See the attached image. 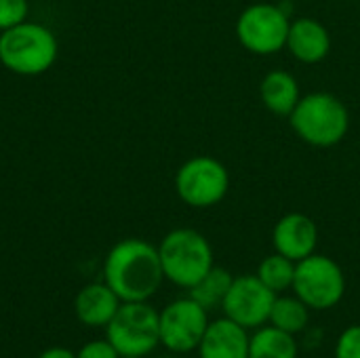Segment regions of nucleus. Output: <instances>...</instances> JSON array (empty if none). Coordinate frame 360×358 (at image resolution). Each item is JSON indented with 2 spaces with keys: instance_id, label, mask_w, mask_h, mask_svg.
I'll return each mask as SVG.
<instances>
[{
  "instance_id": "nucleus-1",
  "label": "nucleus",
  "mask_w": 360,
  "mask_h": 358,
  "mask_svg": "<svg viewBox=\"0 0 360 358\" xmlns=\"http://www.w3.org/2000/svg\"><path fill=\"white\" fill-rule=\"evenodd\" d=\"M103 281L120 302H148L165 281L158 247L141 238L116 243L105 255Z\"/></svg>"
},
{
  "instance_id": "nucleus-2",
  "label": "nucleus",
  "mask_w": 360,
  "mask_h": 358,
  "mask_svg": "<svg viewBox=\"0 0 360 358\" xmlns=\"http://www.w3.org/2000/svg\"><path fill=\"white\" fill-rule=\"evenodd\" d=\"M57 38L40 23L23 21L0 34V63L21 76H38L57 59Z\"/></svg>"
},
{
  "instance_id": "nucleus-3",
  "label": "nucleus",
  "mask_w": 360,
  "mask_h": 358,
  "mask_svg": "<svg viewBox=\"0 0 360 358\" xmlns=\"http://www.w3.org/2000/svg\"><path fill=\"white\" fill-rule=\"evenodd\" d=\"M289 118L293 131L306 143L316 148H331L340 143L350 127L348 108L331 93H310L300 97Z\"/></svg>"
},
{
  "instance_id": "nucleus-4",
  "label": "nucleus",
  "mask_w": 360,
  "mask_h": 358,
  "mask_svg": "<svg viewBox=\"0 0 360 358\" xmlns=\"http://www.w3.org/2000/svg\"><path fill=\"white\" fill-rule=\"evenodd\" d=\"M158 255L165 279L184 289H192L215 266L209 241L192 228L171 230L160 241Z\"/></svg>"
},
{
  "instance_id": "nucleus-5",
  "label": "nucleus",
  "mask_w": 360,
  "mask_h": 358,
  "mask_svg": "<svg viewBox=\"0 0 360 358\" xmlns=\"http://www.w3.org/2000/svg\"><path fill=\"white\" fill-rule=\"evenodd\" d=\"M105 340L120 357H148L160 344L158 310L148 302H122L105 327Z\"/></svg>"
},
{
  "instance_id": "nucleus-6",
  "label": "nucleus",
  "mask_w": 360,
  "mask_h": 358,
  "mask_svg": "<svg viewBox=\"0 0 360 358\" xmlns=\"http://www.w3.org/2000/svg\"><path fill=\"white\" fill-rule=\"evenodd\" d=\"M291 289L310 310H329L344 300L346 276L335 260L312 253L295 264Z\"/></svg>"
},
{
  "instance_id": "nucleus-7",
  "label": "nucleus",
  "mask_w": 360,
  "mask_h": 358,
  "mask_svg": "<svg viewBox=\"0 0 360 358\" xmlns=\"http://www.w3.org/2000/svg\"><path fill=\"white\" fill-rule=\"evenodd\" d=\"M289 27L291 17L283 6L257 2L240 13L236 21V36L247 51L257 55H272L287 46Z\"/></svg>"
},
{
  "instance_id": "nucleus-8",
  "label": "nucleus",
  "mask_w": 360,
  "mask_h": 358,
  "mask_svg": "<svg viewBox=\"0 0 360 358\" xmlns=\"http://www.w3.org/2000/svg\"><path fill=\"white\" fill-rule=\"evenodd\" d=\"M230 188V175L226 167L211 156H194L184 162L175 175L177 196L194 207L209 209L217 205Z\"/></svg>"
},
{
  "instance_id": "nucleus-9",
  "label": "nucleus",
  "mask_w": 360,
  "mask_h": 358,
  "mask_svg": "<svg viewBox=\"0 0 360 358\" xmlns=\"http://www.w3.org/2000/svg\"><path fill=\"white\" fill-rule=\"evenodd\" d=\"M209 310H205L190 295L171 302L158 312L160 344L173 354H188L198 348L207 327Z\"/></svg>"
},
{
  "instance_id": "nucleus-10",
  "label": "nucleus",
  "mask_w": 360,
  "mask_h": 358,
  "mask_svg": "<svg viewBox=\"0 0 360 358\" xmlns=\"http://www.w3.org/2000/svg\"><path fill=\"white\" fill-rule=\"evenodd\" d=\"M276 293L270 291L257 274L234 276L230 291L221 304L224 314L245 329H257L270 321V310Z\"/></svg>"
},
{
  "instance_id": "nucleus-11",
  "label": "nucleus",
  "mask_w": 360,
  "mask_h": 358,
  "mask_svg": "<svg viewBox=\"0 0 360 358\" xmlns=\"http://www.w3.org/2000/svg\"><path fill=\"white\" fill-rule=\"evenodd\" d=\"M272 245L276 253L302 262L308 255L316 253L319 245V228L312 217L304 213H287L281 217L272 232Z\"/></svg>"
},
{
  "instance_id": "nucleus-12",
  "label": "nucleus",
  "mask_w": 360,
  "mask_h": 358,
  "mask_svg": "<svg viewBox=\"0 0 360 358\" xmlns=\"http://www.w3.org/2000/svg\"><path fill=\"white\" fill-rule=\"evenodd\" d=\"M249 340L245 327L224 317L209 323L196 352L198 358H249Z\"/></svg>"
},
{
  "instance_id": "nucleus-13",
  "label": "nucleus",
  "mask_w": 360,
  "mask_h": 358,
  "mask_svg": "<svg viewBox=\"0 0 360 358\" xmlns=\"http://www.w3.org/2000/svg\"><path fill=\"white\" fill-rule=\"evenodd\" d=\"M287 46L295 59L304 63H319L331 51V36L319 19L302 17L291 21Z\"/></svg>"
},
{
  "instance_id": "nucleus-14",
  "label": "nucleus",
  "mask_w": 360,
  "mask_h": 358,
  "mask_svg": "<svg viewBox=\"0 0 360 358\" xmlns=\"http://www.w3.org/2000/svg\"><path fill=\"white\" fill-rule=\"evenodd\" d=\"M120 298L108 287V283H91L82 287L74 300V314L86 327H108L120 308Z\"/></svg>"
},
{
  "instance_id": "nucleus-15",
  "label": "nucleus",
  "mask_w": 360,
  "mask_h": 358,
  "mask_svg": "<svg viewBox=\"0 0 360 358\" xmlns=\"http://www.w3.org/2000/svg\"><path fill=\"white\" fill-rule=\"evenodd\" d=\"M259 97L272 114L289 116L300 101V84L293 74L285 70H272L259 84Z\"/></svg>"
},
{
  "instance_id": "nucleus-16",
  "label": "nucleus",
  "mask_w": 360,
  "mask_h": 358,
  "mask_svg": "<svg viewBox=\"0 0 360 358\" xmlns=\"http://www.w3.org/2000/svg\"><path fill=\"white\" fill-rule=\"evenodd\" d=\"M295 335L276 329L274 325H262L249 340V358H297Z\"/></svg>"
},
{
  "instance_id": "nucleus-17",
  "label": "nucleus",
  "mask_w": 360,
  "mask_h": 358,
  "mask_svg": "<svg viewBox=\"0 0 360 358\" xmlns=\"http://www.w3.org/2000/svg\"><path fill=\"white\" fill-rule=\"evenodd\" d=\"M268 323L291 335L304 333L310 325V308L297 295H276Z\"/></svg>"
},
{
  "instance_id": "nucleus-18",
  "label": "nucleus",
  "mask_w": 360,
  "mask_h": 358,
  "mask_svg": "<svg viewBox=\"0 0 360 358\" xmlns=\"http://www.w3.org/2000/svg\"><path fill=\"white\" fill-rule=\"evenodd\" d=\"M234 276L224 270V268H217L213 266L190 291V298L194 302H198L205 310H213V308H221L224 300H226V293L230 291V285H232Z\"/></svg>"
},
{
  "instance_id": "nucleus-19",
  "label": "nucleus",
  "mask_w": 360,
  "mask_h": 358,
  "mask_svg": "<svg viewBox=\"0 0 360 358\" xmlns=\"http://www.w3.org/2000/svg\"><path fill=\"white\" fill-rule=\"evenodd\" d=\"M295 264L293 260L281 255V253H274V255H268L259 268H257V279L270 289L274 291L276 295L291 289L293 287V279H295Z\"/></svg>"
},
{
  "instance_id": "nucleus-20",
  "label": "nucleus",
  "mask_w": 360,
  "mask_h": 358,
  "mask_svg": "<svg viewBox=\"0 0 360 358\" xmlns=\"http://www.w3.org/2000/svg\"><path fill=\"white\" fill-rule=\"evenodd\" d=\"M27 0H0V32L27 21Z\"/></svg>"
},
{
  "instance_id": "nucleus-21",
  "label": "nucleus",
  "mask_w": 360,
  "mask_h": 358,
  "mask_svg": "<svg viewBox=\"0 0 360 358\" xmlns=\"http://www.w3.org/2000/svg\"><path fill=\"white\" fill-rule=\"evenodd\" d=\"M335 358H360V325L342 331L335 342Z\"/></svg>"
},
{
  "instance_id": "nucleus-22",
  "label": "nucleus",
  "mask_w": 360,
  "mask_h": 358,
  "mask_svg": "<svg viewBox=\"0 0 360 358\" xmlns=\"http://www.w3.org/2000/svg\"><path fill=\"white\" fill-rule=\"evenodd\" d=\"M76 358H120V354L108 340H93L76 352Z\"/></svg>"
},
{
  "instance_id": "nucleus-23",
  "label": "nucleus",
  "mask_w": 360,
  "mask_h": 358,
  "mask_svg": "<svg viewBox=\"0 0 360 358\" xmlns=\"http://www.w3.org/2000/svg\"><path fill=\"white\" fill-rule=\"evenodd\" d=\"M38 358H76V352H72L68 348H61V346H55V348L44 350Z\"/></svg>"
},
{
  "instance_id": "nucleus-24",
  "label": "nucleus",
  "mask_w": 360,
  "mask_h": 358,
  "mask_svg": "<svg viewBox=\"0 0 360 358\" xmlns=\"http://www.w3.org/2000/svg\"><path fill=\"white\" fill-rule=\"evenodd\" d=\"M120 358H143V357H120Z\"/></svg>"
}]
</instances>
